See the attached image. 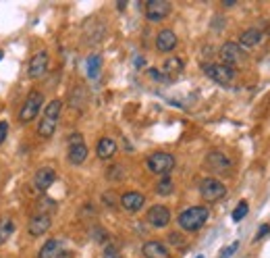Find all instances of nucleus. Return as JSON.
Instances as JSON below:
<instances>
[{"label": "nucleus", "mask_w": 270, "mask_h": 258, "mask_svg": "<svg viewBox=\"0 0 270 258\" xmlns=\"http://www.w3.org/2000/svg\"><path fill=\"white\" fill-rule=\"evenodd\" d=\"M60 111H62V100L54 98L48 102V107L44 109V115L40 119L38 125V135L44 137V140H50L54 135L56 127H58V119H60Z\"/></svg>", "instance_id": "nucleus-1"}, {"label": "nucleus", "mask_w": 270, "mask_h": 258, "mask_svg": "<svg viewBox=\"0 0 270 258\" xmlns=\"http://www.w3.org/2000/svg\"><path fill=\"white\" fill-rule=\"evenodd\" d=\"M208 217H210V211L206 209V206H189V209H185L177 217V221H179V227L183 231L193 233V231H197L206 225Z\"/></svg>", "instance_id": "nucleus-2"}, {"label": "nucleus", "mask_w": 270, "mask_h": 258, "mask_svg": "<svg viewBox=\"0 0 270 258\" xmlns=\"http://www.w3.org/2000/svg\"><path fill=\"white\" fill-rule=\"evenodd\" d=\"M146 167H148L150 173L164 177V175H171V171L177 167V161H175L173 154H168V152H154L148 157Z\"/></svg>", "instance_id": "nucleus-3"}, {"label": "nucleus", "mask_w": 270, "mask_h": 258, "mask_svg": "<svg viewBox=\"0 0 270 258\" xmlns=\"http://www.w3.org/2000/svg\"><path fill=\"white\" fill-rule=\"evenodd\" d=\"M42 100H44V94L40 90H31L23 102V107L19 111V121L21 123H31L33 119L38 117L40 109H42Z\"/></svg>", "instance_id": "nucleus-4"}, {"label": "nucleus", "mask_w": 270, "mask_h": 258, "mask_svg": "<svg viewBox=\"0 0 270 258\" xmlns=\"http://www.w3.org/2000/svg\"><path fill=\"white\" fill-rule=\"evenodd\" d=\"M204 167L210 171V173H214V175H229L233 163L229 161L227 154H223L221 150H210V152L206 154Z\"/></svg>", "instance_id": "nucleus-5"}, {"label": "nucleus", "mask_w": 270, "mask_h": 258, "mask_svg": "<svg viewBox=\"0 0 270 258\" xmlns=\"http://www.w3.org/2000/svg\"><path fill=\"white\" fill-rule=\"evenodd\" d=\"M66 157H69V163L75 165V167L86 163V159H88V146H86V142H83V135L79 131H73L69 135V154H66Z\"/></svg>", "instance_id": "nucleus-6"}, {"label": "nucleus", "mask_w": 270, "mask_h": 258, "mask_svg": "<svg viewBox=\"0 0 270 258\" xmlns=\"http://www.w3.org/2000/svg\"><path fill=\"white\" fill-rule=\"evenodd\" d=\"M199 194L206 202H218L227 196V187L214 177H206L199 181Z\"/></svg>", "instance_id": "nucleus-7"}, {"label": "nucleus", "mask_w": 270, "mask_h": 258, "mask_svg": "<svg viewBox=\"0 0 270 258\" xmlns=\"http://www.w3.org/2000/svg\"><path fill=\"white\" fill-rule=\"evenodd\" d=\"M204 73L216 81V83H221V85H231L233 79H235V69L223 65V63H206L204 65Z\"/></svg>", "instance_id": "nucleus-8"}, {"label": "nucleus", "mask_w": 270, "mask_h": 258, "mask_svg": "<svg viewBox=\"0 0 270 258\" xmlns=\"http://www.w3.org/2000/svg\"><path fill=\"white\" fill-rule=\"evenodd\" d=\"M221 59H223V65H227L231 69L239 67L245 61V50L237 42H225L221 46Z\"/></svg>", "instance_id": "nucleus-9"}, {"label": "nucleus", "mask_w": 270, "mask_h": 258, "mask_svg": "<svg viewBox=\"0 0 270 258\" xmlns=\"http://www.w3.org/2000/svg\"><path fill=\"white\" fill-rule=\"evenodd\" d=\"M168 15H171V3H168V0H150L146 5V17L152 23L166 19Z\"/></svg>", "instance_id": "nucleus-10"}, {"label": "nucleus", "mask_w": 270, "mask_h": 258, "mask_svg": "<svg viewBox=\"0 0 270 258\" xmlns=\"http://www.w3.org/2000/svg\"><path fill=\"white\" fill-rule=\"evenodd\" d=\"M146 219H148V223H150L152 227L162 229V227H166L168 223H171V211H168L164 204H154V206H152V209L148 211Z\"/></svg>", "instance_id": "nucleus-11"}, {"label": "nucleus", "mask_w": 270, "mask_h": 258, "mask_svg": "<svg viewBox=\"0 0 270 258\" xmlns=\"http://www.w3.org/2000/svg\"><path fill=\"white\" fill-rule=\"evenodd\" d=\"M50 225H52V217L48 213H33V217L27 223V231L31 237H40L50 229Z\"/></svg>", "instance_id": "nucleus-12"}, {"label": "nucleus", "mask_w": 270, "mask_h": 258, "mask_svg": "<svg viewBox=\"0 0 270 258\" xmlns=\"http://www.w3.org/2000/svg\"><path fill=\"white\" fill-rule=\"evenodd\" d=\"M48 65H50V57H48V53H46V50H40V53H36V55L31 57L29 67H27V75H29L31 79L42 77V75L48 71Z\"/></svg>", "instance_id": "nucleus-13"}, {"label": "nucleus", "mask_w": 270, "mask_h": 258, "mask_svg": "<svg viewBox=\"0 0 270 258\" xmlns=\"http://www.w3.org/2000/svg\"><path fill=\"white\" fill-rule=\"evenodd\" d=\"M54 181H56V171L52 167H42L36 171V175H33V185H36V190H40V192H46Z\"/></svg>", "instance_id": "nucleus-14"}, {"label": "nucleus", "mask_w": 270, "mask_h": 258, "mask_svg": "<svg viewBox=\"0 0 270 258\" xmlns=\"http://www.w3.org/2000/svg\"><path fill=\"white\" fill-rule=\"evenodd\" d=\"M121 206L127 211V213H138L144 209V204H146V196L140 194V192H125L121 198H119Z\"/></svg>", "instance_id": "nucleus-15"}, {"label": "nucleus", "mask_w": 270, "mask_h": 258, "mask_svg": "<svg viewBox=\"0 0 270 258\" xmlns=\"http://www.w3.org/2000/svg\"><path fill=\"white\" fill-rule=\"evenodd\" d=\"M177 33L173 29H162L156 36V50L158 53H173L177 48Z\"/></svg>", "instance_id": "nucleus-16"}, {"label": "nucleus", "mask_w": 270, "mask_h": 258, "mask_svg": "<svg viewBox=\"0 0 270 258\" xmlns=\"http://www.w3.org/2000/svg\"><path fill=\"white\" fill-rule=\"evenodd\" d=\"M142 252L146 258H168L171 256V252H168V248L162 242H146Z\"/></svg>", "instance_id": "nucleus-17"}, {"label": "nucleus", "mask_w": 270, "mask_h": 258, "mask_svg": "<svg viewBox=\"0 0 270 258\" xmlns=\"http://www.w3.org/2000/svg\"><path fill=\"white\" fill-rule=\"evenodd\" d=\"M96 154H98V159H102V161L112 159L116 154V142L112 140V137H102L96 146Z\"/></svg>", "instance_id": "nucleus-18"}, {"label": "nucleus", "mask_w": 270, "mask_h": 258, "mask_svg": "<svg viewBox=\"0 0 270 258\" xmlns=\"http://www.w3.org/2000/svg\"><path fill=\"white\" fill-rule=\"evenodd\" d=\"M62 254H64V250L58 239H48L42 246V250L38 252V258H60Z\"/></svg>", "instance_id": "nucleus-19"}, {"label": "nucleus", "mask_w": 270, "mask_h": 258, "mask_svg": "<svg viewBox=\"0 0 270 258\" xmlns=\"http://www.w3.org/2000/svg\"><path fill=\"white\" fill-rule=\"evenodd\" d=\"M260 40H262V31H260V29H256V27H249V29H245V31L241 33V38H239V46H241L243 50H247V48H254Z\"/></svg>", "instance_id": "nucleus-20"}, {"label": "nucleus", "mask_w": 270, "mask_h": 258, "mask_svg": "<svg viewBox=\"0 0 270 258\" xmlns=\"http://www.w3.org/2000/svg\"><path fill=\"white\" fill-rule=\"evenodd\" d=\"M13 231H15L13 219L11 217H3V219H0V246L9 242V237L13 235Z\"/></svg>", "instance_id": "nucleus-21"}, {"label": "nucleus", "mask_w": 270, "mask_h": 258, "mask_svg": "<svg viewBox=\"0 0 270 258\" xmlns=\"http://www.w3.org/2000/svg\"><path fill=\"white\" fill-rule=\"evenodd\" d=\"M162 71L168 75V77H175V75H179L181 71H183V61L181 59H168L166 63H164V67H162Z\"/></svg>", "instance_id": "nucleus-22"}, {"label": "nucleus", "mask_w": 270, "mask_h": 258, "mask_svg": "<svg viewBox=\"0 0 270 258\" xmlns=\"http://www.w3.org/2000/svg\"><path fill=\"white\" fill-rule=\"evenodd\" d=\"M173 190H175V183L168 175L160 177V181L156 183V194L158 196H168V194H173Z\"/></svg>", "instance_id": "nucleus-23"}, {"label": "nucleus", "mask_w": 270, "mask_h": 258, "mask_svg": "<svg viewBox=\"0 0 270 258\" xmlns=\"http://www.w3.org/2000/svg\"><path fill=\"white\" fill-rule=\"evenodd\" d=\"M100 69H102V59H100V55H92L88 59V75L96 79L100 75Z\"/></svg>", "instance_id": "nucleus-24"}, {"label": "nucleus", "mask_w": 270, "mask_h": 258, "mask_svg": "<svg viewBox=\"0 0 270 258\" xmlns=\"http://www.w3.org/2000/svg\"><path fill=\"white\" fill-rule=\"evenodd\" d=\"M247 211H249L247 202H239V204H237V209L233 211V221H235V223H239V221H241V219L247 215Z\"/></svg>", "instance_id": "nucleus-25"}, {"label": "nucleus", "mask_w": 270, "mask_h": 258, "mask_svg": "<svg viewBox=\"0 0 270 258\" xmlns=\"http://www.w3.org/2000/svg\"><path fill=\"white\" fill-rule=\"evenodd\" d=\"M106 175H108V179H121V177L125 175V171H123V167H121V165H112Z\"/></svg>", "instance_id": "nucleus-26"}, {"label": "nucleus", "mask_w": 270, "mask_h": 258, "mask_svg": "<svg viewBox=\"0 0 270 258\" xmlns=\"http://www.w3.org/2000/svg\"><path fill=\"white\" fill-rule=\"evenodd\" d=\"M94 239H96V242H104V239H108V235H106L104 229L96 227V229H94Z\"/></svg>", "instance_id": "nucleus-27"}, {"label": "nucleus", "mask_w": 270, "mask_h": 258, "mask_svg": "<svg viewBox=\"0 0 270 258\" xmlns=\"http://www.w3.org/2000/svg\"><path fill=\"white\" fill-rule=\"evenodd\" d=\"M104 258H121V256H119V250H116L114 246H106V250H104Z\"/></svg>", "instance_id": "nucleus-28"}, {"label": "nucleus", "mask_w": 270, "mask_h": 258, "mask_svg": "<svg viewBox=\"0 0 270 258\" xmlns=\"http://www.w3.org/2000/svg\"><path fill=\"white\" fill-rule=\"evenodd\" d=\"M7 133H9V123L7 121H0V144L7 140Z\"/></svg>", "instance_id": "nucleus-29"}, {"label": "nucleus", "mask_w": 270, "mask_h": 258, "mask_svg": "<svg viewBox=\"0 0 270 258\" xmlns=\"http://www.w3.org/2000/svg\"><path fill=\"white\" fill-rule=\"evenodd\" d=\"M102 198H104V204H108V206H116V196H114L112 192H106Z\"/></svg>", "instance_id": "nucleus-30"}, {"label": "nucleus", "mask_w": 270, "mask_h": 258, "mask_svg": "<svg viewBox=\"0 0 270 258\" xmlns=\"http://www.w3.org/2000/svg\"><path fill=\"white\" fill-rule=\"evenodd\" d=\"M237 246H239V244L235 242V244H231L229 248H225V250H223V254H221V258H229V256H231V254H233L235 250H237Z\"/></svg>", "instance_id": "nucleus-31"}, {"label": "nucleus", "mask_w": 270, "mask_h": 258, "mask_svg": "<svg viewBox=\"0 0 270 258\" xmlns=\"http://www.w3.org/2000/svg\"><path fill=\"white\" fill-rule=\"evenodd\" d=\"M268 233H270V227H268V225H262V227L258 229V233H256V239H262V237L268 235Z\"/></svg>", "instance_id": "nucleus-32"}, {"label": "nucleus", "mask_w": 270, "mask_h": 258, "mask_svg": "<svg viewBox=\"0 0 270 258\" xmlns=\"http://www.w3.org/2000/svg\"><path fill=\"white\" fill-rule=\"evenodd\" d=\"M0 59H3V53H0Z\"/></svg>", "instance_id": "nucleus-33"}]
</instances>
